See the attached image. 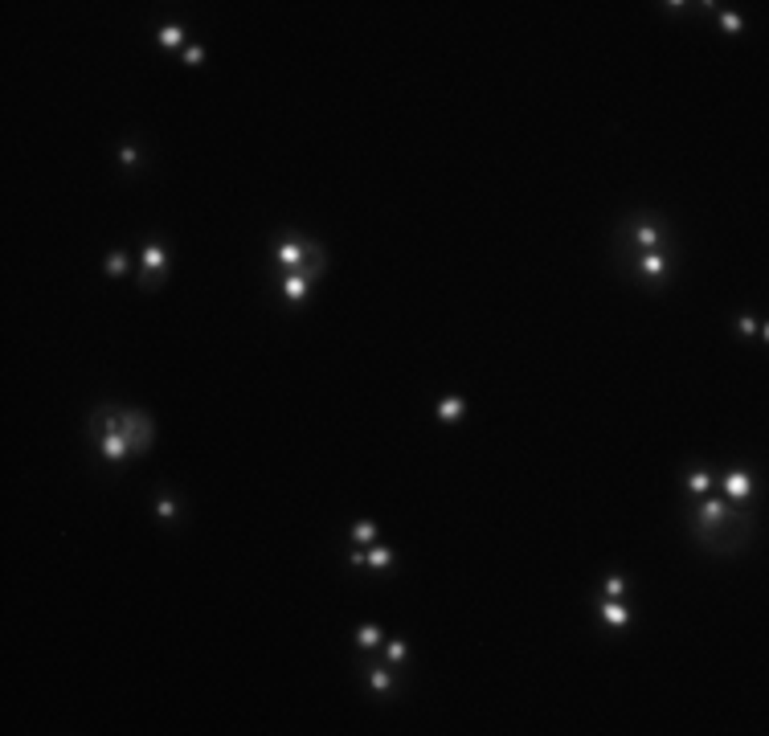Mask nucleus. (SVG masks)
Listing matches in <instances>:
<instances>
[{
  "mask_svg": "<svg viewBox=\"0 0 769 736\" xmlns=\"http://www.w3.org/2000/svg\"><path fill=\"white\" fill-rule=\"evenodd\" d=\"M692 532H696L700 544H712L716 552H721V532H732L736 540L749 536L736 504H728V499H708V495H700L696 507H692Z\"/></svg>",
  "mask_w": 769,
  "mask_h": 736,
  "instance_id": "f257e3e1",
  "label": "nucleus"
},
{
  "mask_svg": "<svg viewBox=\"0 0 769 736\" xmlns=\"http://www.w3.org/2000/svg\"><path fill=\"white\" fill-rule=\"evenodd\" d=\"M95 442L106 462H123L131 454V446L123 438V425H119V405H102L95 414Z\"/></svg>",
  "mask_w": 769,
  "mask_h": 736,
  "instance_id": "f03ea898",
  "label": "nucleus"
},
{
  "mask_svg": "<svg viewBox=\"0 0 769 736\" xmlns=\"http://www.w3.org/2000/svg\"><path fill=\"white\" fill-rule=\"evenodd\" d=\"M626 241L638 250V254H647V250H667V241H671V230L659 221V217H634L630 226H626L622 233Z\"/></svg>",
  "mask_w": 769,
  "mask_h": 736,
  "instance_id": "7ed1b4c3",
  "label": "nucleus"
},
{
  "mask_svg": "<svg viewBox=\"0 0 769 736\" xmlns=\"http://www.w3.org/2000/svg\"><path fill=\"white\" fill-rule=\"evenodd\" d=\"M119 425H123V438H127L131 454H144L147 446H151V438H156L147 414H140V410H119Z\"/></svg>",
  "mask_w": 769,
  "mask_h": 736,
  "instance_id": "20e7f679",
  "label": "nucleus"
},
{
  "mask_svg": "<svg viewBox=\"0 0 769 736\" xmlns=\"http://www.w3.org/2000/svg\"><path fill=\"white\" fill-rule=\"evenodd\" d=\"M724 495H728V504L745 507L749 499H753V470L749 466H732V470H724Z\"/></svg>",
  "mask_w": 769,
  "mask_h": 736,
  "instance_id": "39448f33",
  "label": "nucleus"
},
{
  "mask_svg": "<svg viewBox=\"0 0 769 736\" xmlns=\"http://www.w3.org/2000/svg\"><path fill=\"white\" fill-rule=\"evenodd\" d=\"M319 246H311V241H299V237H287V241H279L275 246V262L283 266V270H299L311 254H315Z\"/></svg>",
  "mask_w": 769,
  "mask_h": 736,
  "instance_id": "423d86ee",
  "label": "nucleus"
},
{
  "mask_svg": "<svg viewBox=\"0 0 769 736\" xmlns=\"http://www.w3.org/2000/svg\"><path fill=\"white\" fill-rule=\"evenodd\" d=\"M634 270L651 282H663L671 270V258H667V250H647V254H634Z\"/></svg>",
  "mask_w": 769,
  "mask_h": 736,
  "instance_id": "0eeeda50",
  "label": "nucleus"
},
{
  "mask_svg": "<svg viewBox=\"0 0 769 736\" xmlns=\"http://www.w3.org/2000/svg\"><path fill=\"white\" fill-rule=\"evenodd\" d=\"M164 270H168V250H164V241H147L144 246V286H151V282H160L164 278Z\"/></svg>",
  "mask_w": 769,
  "mask_h": 736,
  "instance_id": "6e6552de",
  "label": "nucleus"
},
{
  "mask_svg": "<svg viewBox=\"0 0 769 736\" xmlns=\"http://www.w3.org/2000/svg\"><path fill=\"white\" fill-rule=\"evenodd\" d=\"M348 560L360 564V569H377V573H381V569H393V552L384 549V544H377V549H369V552H352Z\"/></svg>",
  "mask_w": 769,
  "mask_h": 736,
  "instance_id": "1a4fd4ad",
  "label": "nucleus"
},
{
  "mask_svg": "<svg viewBox=\"0 0 769 736\" xmlns=\"http://www.w3.org/2000/svg\"><path fill=\"white\" fill-rule=\"evenodd\" d=\"M307 282H311V278L303 275V270H287V275H283V282H279V291H283V299H287V303H303V295H307Z\"/></svg>",
  "mask_w": 769,
  "mask_h": 736,
  "instance_id": "9d476101",
  "label": "nucleus"
},
{
  "mask_svg": "<svg viewBox=\"0 0 769 736\" xmlns=\"http://www.w3.org/2000/svg\"><path fill=\"white\" fill-rule=\"evenodd\" d=\"M602 622H606L610 630H626V626H630V614H626L622 598H606V601H602Z\"/></svg>",
  "mask_w": 769,
  "mask_h": 736,
  "instance_id": "9b49d317",
  "label": "nucleus"
},
{
  "mask_svg": "<svg viewBox=\"0 0 769 736\" xmlns=\"http://www.w3.org/2000/svg\"><path fill=\"white\" fill-rule=\"evenodd\" d=\"M687 491H692L696 499L708 495V491H712V470H708V466H692V470H687Z\"/></svg>",
  "mask_w": 769,
  "mask_h": 736,
  "instance_id": "f8f14e48",
  "label": "nucleus"
},
{
  "mask_svg": "<svg viewBox=\"0 0 769 736\" xmlns=\"http://www.w3.org/2000/svg\"><path fill=\"white\" fill-rule=\"evenodd\" d=\"M463 410H467V401H463V397H442V401H438V417H442V421H454Z\"/></svg>",
  "mask_w": 769,
  "mask_h": 736,
  "instance_id": "ddd939ff",
  "label": "nucleus"
},
{
  "mask_svg": "<svg viewBox=\"0 0 769 736\" xmlns=\"http://www.w3.org/2000/svg\"><path fill=\"white\" fill-rule=\"evenodd\" d=\"M156 42H160L164 49H176L180 42H185V29H180V25H164V29L156 33Z\"/></svg>",
  "mask_w": 769,
  "mask_h": 736,
  "instance_id": "4468645a",
  "label": "nucleus"
},
{
  "mask_svg": "<svg viewBox=\"0 0 769 736\" xmlns=\"http://www.w3.org/2000/svg\"><path fill=\"white\" fill-rule=\"evenodd\" d=\"M384 638V630L381 626H373V622H364L360 630H356V646H377Z\"/></svg>",
  "mask_w": 769,
  "mask_h": 736,
  "instance_id": "2eb2a0df",
  "label": "nucleus"
},
{
  "mask_svg": "<svg viewBox=\"0 0 769 736\" xmlns=\"http://www.w3.org/2000/svg\"><path fill=\"white\" fill-rule=\"evenodd\" d=\"M352 540H356V544H369V540H377V524H369V519L352 524Z\"/></svg>",
  "mask_w": 769,
  "mask_h": 736,
  "instance_id": "dca6fc26",
  "label": "nucleus"
},
{
  "mask_svg": "<svg viewBox=\"0 0 769 736\" xmlns=\"http://www.w3.org/2000/svg\"><path fill=\"white\" fill-rule=\"evenodd\" d=\"M369 683H373V691H393V675H389L384 667H373V675H369Z\"/></svg>",
  "mask_w": 769,
  "mask_h": 736,
  "instance_id": "f3484780",
  "label": "nucleus"
},
{
  "mask_svg": "<svg viewBox=\"0 0 769 736\" xmlns=\"http://www.w3.org/2000/svg\"><path fill=\"white\" fill-rule=\"evenodd\" d=\"M602 594H606V598H622V594H626V577H618V573H614V577H606Z\"/></svg>",
  "mask_w": 769,
  "mask_h": 736,
  "instance_id": "a211bd4d",
  "label": "nucleus"
},
{
  "mask_svg": "<svg viewBox=\"0 0 769 736\" xmlns=\"http://www.w3.org/2000/svg\"><path fill=\"white\" fill-rule=\"evenodd\" d=\"M123 270H127V254H119V250H115V254L106 258V275H111V278H119Z\"/></svg>",
  "mask_w": 769,
  "mask_h": 736,
  "instance_id": "6ab92c4d",
  "label": "nucleus"
},
{
  "mask_svg": "<svg viewBox=\"0 0 769 736\" xmlns=\"http://www.w3.org/2000/svg\"><path fill=\"white\" fill-rule=\"evenodd\" d=\"M156 511H160L164 519H172V515H176V499H172V495H160V499H156Z\"/></svg>",
  "mask_w": 769,
  "mask_h": 736,
  "instance_id": "aec40b11",
  "label": "nucleus"
},
{
  "mask_svg": "<svg viewBox=\"0 0 769 736\" xmlns=\"http://www.w3.org/2000/svg\"><path fill=\"white\" fill-rule=\"evenodd\" d=\"M721 25L728 29V33H741V29H745V21H741L736 12H721Z\"/></svg>",
  "mask_w": 769,
  "mask_h": 736,
  "instance_id": "412c9836",
  "label": "nucleus"
},
{
  "mask_svg": "<svg viewBox=\"0 0 769 736\" xmlns=\"http://www.w3.org/2000/svg\"><path fill=\"white\" fill-rule=\"evenodd\" d=\"M136 160H140V156H136V147H131V143H127V147H119V164H123V168H136Z\"/></svg>",
  "mask_w": 769,
  "mask_h": 736,
  "instance_id": "4be33fe9",
  "label": "nucleus"
},
{
  "mask_svg": "<svg viewBox=\"0 0 769 736\" xmlns=\"http://www.w3.org/2000/svg\"><path fill=\"white\" fill-rule=\"evenodd\" d=\"M389 663H405V643H389Z\"/></svg>",
  "mask_w": 769,
  "mask_h": 736,
  "instance_id": "5701e85b",
  "label": "nucleus"
},
{
  "mask_svg": "<svg viewBox=\"0 0 769 736\" xmlns=\"http://www.w3.org/2000/svg\"><path fill=\"white\" fill-rule=\"evenodd\" d=\"M180 57H185L189 66H196V62L205 57V49H201V46H185V53H180Z\"/></svg>",
  "mask_w": 769,
  "mask_h": 736,
  "instance_id": "b1692460",
  "label": "nucleus"
}]
</instances>
